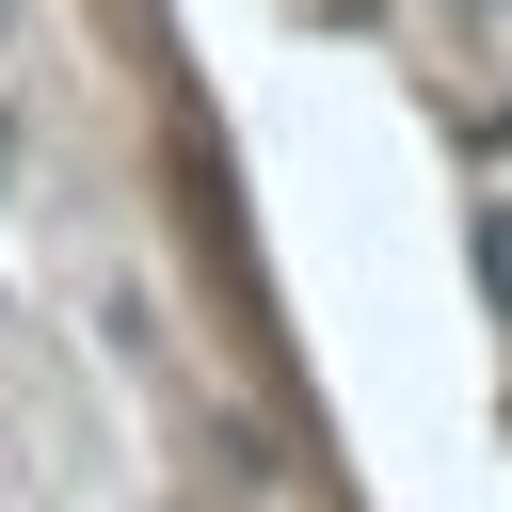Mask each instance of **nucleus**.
Returning a JSON list of instances; mask_svg holds the SVG:
<instances>
[{"instance_id":"nucleus-1","label":"nucleus","mask_w":512,"mask_h":512,"mask_svg":"<svg viewBox=\"0 0 512 512\" xmlns=\"http://www.w3.org/2000/svg\"><path fill=\"white\" fill-rule=\"evenodd\" d=\"M480 304L512 320V208H480Z\"/></svg>"},{"instance_id":"nucleus-2","label":"nucleus","mask_w":512,"mask_h":512,"mask_svg":"<svg viewBox=\"0 0 512 512\" xmlns=\"http://www.w3.org/2000/svg\"><path fill=\"white\" fill-rule=\"evenodd\" d=\"M448 16H512V0H448Z\"/></svg>"},{"instance_id":"nucleus-3","label":"nucleus","mask_w":512,"mask_h":512,"mask_svg":"<svg viewBox=\"0 0 512 512\" xmlns=\"http://www.w3.org/2000/svg\"><path fill=\"white\" fill-rule=\"evenodd\" d=\"M0 16H16V0H0Z\"/></svg>"}]
</instances>
